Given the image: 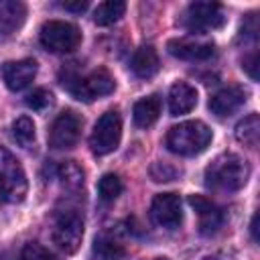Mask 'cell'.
Returning a JSON list of instances; mask_svg holds the SVG:
<instances>
[{
    "mask_svg": "<svg viewBox=\"0 0 260 260\" xmlns=\"http://www.w3.org/2000/svg\"><path fill=\"white\" fill-rule=\"evenodd\" d=\"M53 242L57 244L59 250L65 254H73L83 238V217L77 209L65 207L59 209L53 217V228H51Z\"/></svg>",
    "mask_w": 260,
    "mask_h": 260,
    "instance_id": "obj_4",
    "label": "cell"
},
{
    "mask_svg": "<svg viewBox=\"0 0 260 260\" xmlns=\"http://www.w3.org/2000/svg\"><path fill=\"white\" fill-rule=\"evenodd\" d=\"M126 258V250L124 246L114 240L112 236H98L93 240L91 246V260H124Z\"/></svg>",
    "mask_w": 260,
    "mask_h": 260,
    "instance_id": "obj_19",
    "label": "cell"
},
{
    "mask_svg": "<svg viewBox=\"0 0 260 260\" xmlns=\"http://www.w3.org/2000/svg\"><path fill=\"white\" fill-rule=\"evenodd\" d=\"M211 138H213L211 128L205 122L187 120V122H181V124L173 126L167 132V146L175 154L195 156V154L203 152L209 146Z\"/></svg>",
    "mask_w": 260,
    "mask_h": 260,
    "instance_id": "obj_2",
    "label": "cell"
},
{
    "mask_svg": "<svg viewBox=\"0 0 260 260\" xmlns=\"http://www.w3.org/2000/svg\"><path fill=\"white\" fill-rule=\"evenodd\" d=\"M167 51L183 61H205L213 57L215 47L209 41H199V39H173L167 45Z\"/></svg>",
    "mask_w": 260,
    "mask_h": 260,
    "instance_id": "obj_12",
    "label": "cell"
},
{
    "mask_svg": "<svg viewBox=\"0 0 260 260\" xmlns=\"http://www.w3.org/2000/svg\"><path fill=\"white\" fill-rule=\"evenodd\" d=\"M65 10H69V12H83V10H87V6H89V2L87 0H77V2H63L61 4Z\"/></svg>",
    "mask_w": 260,
    "mask_h": 260,
    "instance_id": "obj_28",
    "label": "cell"
},
{
    "mask_svg": "<svg viewBox=\"0 0 260 260\" xmlns=\"http://www.w3.org/2000/svg\"><path fill=\"white\" fill-rule=\"evenodd\" d=\"M63 85H67V89L73 93V98L83 100V102H91L95 98L110 95L116 87L114 77L106 69H95L85 77L75 75L71 81H65Z\"/></svg>",
    "mask_w": 260,
    "mask_h": 260,
    "instance_id": "obj_7",
    "label": "cell"
},
{
    "mask_svg": "<svg viewBox=\"0 0 260 260\" xmlns=\"http://www.w3.org/2000/svg\"><path fill=\"white\" fill-rule=\"evenodd\" d=\"M28 183L20 160L4 146H0V199L20 203L26 195Z\"/></svg>",
    "mask_w": 260,
    "mask_h": 260,
    "instance_id": "obj_3",
    "label": "cell"
},
{
    "mask_svg": "<svg viewBox=\"0 0 260 260\" xmlns=\"http://www.w3.org/2000/svg\"><path fill=\"white\" fill-rule=\"evenodd\" d=\"M126 12V2L122 0H108L98 4V8L93 10V22L98 26H108L114 24L116 20H120Z\"/></svg>",
    "mask_w": 260,
    "mask_h": 260,
    "instance_id": "obj_21",
    "label": "cell"
},
{
    "mask_svg": "<svg viewBox=\"0 0 260 260\" xmlns=\"http://www.w3.org/2000/svg\"><path fill=\"white\" fill-rule=\"evenodd\" d=\"M256 63H258V57H256V53H252V55H250V59H246V61H244V65H242V67L248 71V75H250L252 79H256V77H258V75H256Z\"/></svg>",
    "mask_w": 260,
    "mask_h": 260,
    "instance_id": "obj_29",
    "label": "cell"
},
{
    "mask_svg": "<svg viewBox=\"0 0 260 260\" xmlns=\"http://www.w3.org/2000/svg\"><path fill=\"white\" fill-rule=\"evenodd\" d=\"M20 260H57V256H55L53 252H49L45 246L30 242V244H26V246L22 248Z\"/></svg>",
    "mask_w": 260,
    "mask_h": 260,
    "instance_id": "obj_26",
    "label": "cell"
},
{
    "mask_svg": "<svg viewBox=\"0 0 260 260\" xmlns=\"http://www.w3.org/2000/svg\"><path fill=\"white\" fill-rule=\"evenodd\" d=\"M236 138L238 142L256 148L258 140H260V118L258 114H248L244 120H240L236 124Z\"/></svg>",
    "mask_w": 260,
    "mask_h": 260,
    "instance_id": "obj_20",
    "label": "cell"
},
{
    "mask_svg": "<svg viewBox=\"0 0 260 260\" xmlns=\"http://www.w3.org/2000/svg\"><path fill=\"white\" fill-rule=\"evenodd\" d=\"M156 260H167V258H156Z\"/></svg>",
    "mask_w": 260,
    "mask_h": 260,
    "instance_id": "obj_32",
    "label": "cell"
},
{
    "mask_svg": "<svg viewBox=\"0 0 260 260\" xmlns=\"http://www.w3.org/2000/svg\"><path fill=\"white\" fill-rule=\"evenodd\" d=\"M26 106L30 108V110H35V112H47L51 106H53V93L49 91V89H45V87H37V89H32L28 95H26Z\"/></svg>",
    "mask_w": 260,
    "mask_h": 260,
    "instance_id": "obj_25",
    "label": "cell"
},
{
    "mask_svg": "<svg viewBox=\"0 0 260 260\" xmlns=\"http://www.w3.org/2000/svg\"><path fill=\"white\" fill-rule=\"evenodd\" d=\"M26 18V6L20 0H0V35L16 32Z\"/></svg>",
    "mask_w": 260,
    "mask_h": 260,
    "instance_id": "obj_16",
    "label": "cell"
},
{
    "mask_svg": "<svg viewBox=\"0 0 260 260\" xmlns=\"http://www.w3.org/2000/svg\"><path fill=\"white\" fill-rule=\"evenodd\" d=\"M41 45L51 53H71L81 43V32L75 24L65 20H49L39 32Z\"/></svg>",
    "mask_w": 260,
    "mask_h": 260,
    "instance_id": "obj_6",
    "label": "cell"
},
{
    "mask_svg": "<svg viewBox=\"0 0 260 260\" xmlns=\"http://www.w3.org/2000/svg\"><path fill=\"white\" fill-rule=\"evenodd\" d=\"M246 89L242 85H228L223 89H219L217 93H213L209 98V110L215 116H230L236 110H240L246 102Z\"/></svg>",
    "mask_w": 260,
    "mask_h": 260,
    "instance_id": "obj_14",
    "label": "cell"
},
{
    "mask_svg": "<svg viewBox=\"0 0 260 260\" xmlns=\"http://www.w3.org/2000/svg\"><path fill=\"white\" fill-rule=\"evenodd\" d=\"M81 126H83V120L73 112V110H65L61 112L51 128H49V144L57 150L61 148H73L79 140V134H81Z\"/></svg>",
    "mask_w": 260,
    "mask_h": 260,
    "instance_id": "obj_9",
    "label": "cell"
},
{
    "mask_svg": "<svg viewBox=\"0 0 260 260\" xmlns=\"http://www.w3.org/2000/svg\"><path fill=\"white\" fill-rule=\"evenodd\" d=\"M2 79L10 91H20L30 85L37 75V61L35 59H20V61H6L0 69Z\"/></svg>",
    "mask_w": 260,
    "mask_h": 260,
    "instance_id": "obj_11",
    "label": "cell"
},
{
    "mask_svg": "<svg viewBox=\"0 0 260 260\" xmlns=\"http://www.w3.org/2000/svg\"><path fill=\"white\" fill-rule=\"evenodd\" d=\"M225 22V10L217 2H193L187 6L183 14V24L189 30L205 32L223 26Z\"/></svg>",
    "mask_w": 260,
    "mask_h": 260,
    "instance_id": "obj_8",
    "label": "cell"
},
{
    "mask_svg": "<svg viewBox=\"0 0 260 260\" xmlns=\"http://www.w3.org/2000/svg\"><path fill=\"white\" fill-rule=\"evenodd\" d=\"M189 205L197 211L199 232L203 236H211V234H215L223 225V213H221V209L215 203H211L207 197H203V195H189Z\"/></svg>",
    "mask_w": 260,
    "mask_h": 260,
    "instance_id": "obj_13",
    "label": "cell"
},
{
    "mask_svg": "<svg viewBox=\"0 0 260 260\" xmlns=\"http://www.w3.org/2000/svg\"><path fill=\"white\" fill-rule=\"evenodd\" d=\"M150 219L165 230H175L183 221V203L177 193H158L150 203Z\"/></svg>",
    "mask_w": 260,
    "mask_h": 260,
    "instance_id": "obj_10",
    "label": "cell"
},
{
    "mask_svg": "<svg viewBox=\"0 0 260 260\" xmlns=\"http://www.w3.org/2000/svg\"><path fill=\"white\" fill-rule=\"evenodd\" d=\"M150 175H152L154 181L160 183V181H173V179L177 177V171H175L173 167H169L167 162H156V165H152Z\"/></svg>",
    "mask_w": 260,
    "mask_h": 260,
    "instance_id": "obj_27",
    "label": "cell"
},
{
    "mask_svg": "<svg viewBox=\"0 0 260 260\" xmlns=\"http://www.w3.org/2000/svg\"><path fill=\"white\" fill-rule=\"evenodd\" d=\"M57 177L67 191H79L83 187V169L75 160H63L57 167Z\"/></svg>",
    "mask_w": 260,
    "mask_h": 260,
    "instance_id": "obj_22",
    "label": "cell"
},
{
    "mask_svg": "<svg viewBox=\"0 0 260 260\" xmlns=\"http://www.w3.org/2000/svg\"><path fill=\"white\" fill-rule=\"evenodd\" d=\"M160 116V100L158 95H148L142 98L134 104L132 108V120L138 128H148L152 126Z\"/></svg>",
    "mask_w": 260,
    "mask_h": 260,
    "instance_id": "obj_18",
    "label": "cell"
},
{
    "mask_svg": "<svg viewBox=\"0 0 260 260\" xmlns=\"http://www.w3.org/2000/svg\"><path fill=\"white\" fill-rule=\"evenodd\" d=\"M250 232H252V240H254V242H258V213H254V217H252Z\"/></svg>",
    "mask_w": 260,
    "mask_h": 260,
    "instance_id": "obj_31",
    "label": "cell"
},
{
    "mask_svg": "<svg viewBox=\"0 0 260 260\" xmlns=\"http://www.w3.org/2000/svg\"><path fill=\"white\" fill-rule=\"evenodd\" d=\"M120 138H122V118L116 110H108L98 118L91 130V136H89L91 152L98 156L110 154L118 148Z\"/></svg>",
    "mask_w": 260,
    "mask_h": 260,
    "instance_id": "obj_5",
    "label": "cell"
},
{
    "mask_svg": "<svg viewBox=\"0 0 260 260\" xmlns=\"http://www.w3.org/2000/svg\"><path fill=\"white\" fill-rule=\"evenodd\" d=\"M130 69L136 77L140 79H148L152 75L158 73L160 69V61H158V55L156 51L150 47V45H142L134 51L132 59H130Z\"/></svg>",
    "mask_w": 260,
    "mask_h": 260,
    "instance_id": "obj_17",
    "label": "cell"
},
{
    "mask_svg": "<svg viewBox=\"0 0 260 260\" xmlns=\"http://www.w3.org/2000/svg\"><path fill=\"white\" fill-rule=\"evenodd\" d=\"M12 136H14V140H16L22 148H30V146L35 144V136H37V132H35V122H32L28 116L16 118L14 124H12Z\"/></svg>",
    "mask_w": 260,
    "mask_h": 260,
    "instance_id": "obj_23",
    "label": "cell"
},
{
    "mask_svg": "<svg viewBox=\"0 0 260 260\" xmlns=\"http://www.w3.org/2000/svg\"><path fill=\"white\" fill-rule=\"evenodd\" d=\"M122 189H124V185H122L120 177L114 175V173H106L98 181V195H100L102 201H114L122 193Z\"/></svg>",
    "mask_w": 260,
    "mask_h": 260,
    "instance_id": "obj_24",
    "label": "cell"
},
{
    "mask_svg": "<svg viewBox=\"0 0 260 260\" xmlns=\"http://www.w3.org/2000/svg\"><path fill=\"white\" fill-rule=\"evenodd\" d=\"M250 177V165L238 154H219L205 169V185L213 191H238Z\"/></svg>",
    "mask_w": 260,
    "mask_h": 260,
    "instance_id": "obj_1",
    "label": "cell"
},
{
    "mask_svg": "<svg viewBox=\"0 0 260 260\" xmlns=\"http://www.w3.org/2000/svg\"><path fill=\"white\" fill-rule=\"evenodd\" d=\"M197 106V89L185 81H177L169 91V112L171 116L189 114Z\"/></svg>",
    "mask_w": 260,
    "mask_h": 260,
    "instance_id": "obj_15",
    "label": "cell"
},
{
    "mask_svg": "<svg viewBox=\"0 0 260 260\" xmlns=\"http://www.w3.org/2000/svg\"><path fill=\"white\" fill-rule=\"evenodd\" d=\"M201 260H238V258H236L234 252H225V250H221V252L209 254V256H205V258H201Z\"/></svg>",
    "mask_w": 260,
    "mask_h": 260,
    "instance_id": "obj_30",
    "label": "cell"
}]
</instances>
